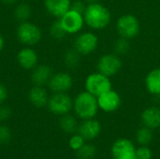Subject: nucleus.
I'll return each mask as SVG.
<instances>
[{
	"instance_id": "f257e3e1",
	"label": "nucleus",
	"mask_w": 160,
	"mask_h": 159,
	"mask_svg": "<svg viewBox=\"0 0 160 159\" xmlns=\"http://www.w3.org/2000/svg\"><path fill=\"white\" fill-rule=\"evenodd\" d=\"M83 18L85 24L94 30L106 28L112 21L110 10L99 2L88 4L83 12Z\"/></svg>"
},
{
	"instance_id": "473e14b6",
	"label": "nucleus",
	"mask_w": 160,
	"mask_h": 159,
	"mask_svg": "<svg viewBox=\"0 0 160 159\" xmlns=\"http://www.w3.org/2000/svg\"><path fill=\"white\" fill-rule=\"evenodd\" d=\"M4 47H5V38H4V37L0 34V52L3 51Z\"/></svg>"
},
{
	"instance_id": "423d86ee",
	"label": "nucleus",
	"mask_w": 160,
	"mask_h": 159,
	"mask_svg": "<svg viewBox=\"0 0 160 159\" xmlns=\"http://www.w3.org/2000/svg\"><path fill=\"white\" fill-rule=\"evenodd\" d=\"M116 30L121 37L132 39L137 37L141 30V24L138 18L133 14L122 15L116 22Z\"/></svg>"
},
{
	"instance_id": "6e6552de",
	"label": "nucleus",
	"mask_w": 160,
	"mask_h": 159,
	"mask_svg": "<svg viewBox=\"0 0 160 159\" xmlns=\"http://www.w3.org/2000/svg\"><path fill=\"white\" fill-rule=\"evenodd\" d=\"M67 33V35H75L80 33V31L83 28L84 18L83 14L73 9H69L67 11L61 18L58 19Z\"/></svg>"
},
{
	"instance_id": "393cba45",
	"label": "nucleus",
	"mask_w": 160,
	"mask_h": 159,
	"mask_svg": "<svg viewBox=\"0 0 160 159\" xmlns=\"http://www.w3.org/2000/svg\"><path fill=\"white\" fill-rule=\"evenodd\" d=\"M129 50H130L129 39L120 37L113 43V51H114V53H116L117 55L126 54L129 52Z\"/></svg>"
},
{
	"instance_id": "2f4dec72",
	"label": "nucleus",
	"mask_w": 160,
	"mask_h": 159,
	"mask_svg": "<svg viewBox=\"0 0 160 159\" xmlns=\"http://www.w3.org/2000/svg\"><path fill=\"white\" fill-rule=\"evenodd\" d=\"M8 90L7 86L0 83V105L5 103V101L8 99Z\"/></svg>"
},
{
	"instance_id": "bb28decb",
	"label": "nucleus",
	"mask_w": 160,
	"mask_h": 159,
	"mask_svg": "<svg viewBox=\"0 0 160 159\" xmlns=\"http://www.w3.org/2000/svg\"><path fill=\"white\" fill-rule=\"evenodd\" d=\"M84 143H85V140L79 133L72 134V136L70 137V139L68 141V145H69L70 149H72L75 152H77Z\"/></svg>"
},
{
	"instance_id": "5701e85b",
	"label": "nucleus",
	"mask_w": 160,
	"mask_h": 159,
	"mask_svg": "<svg viewBox=\"0 0 160 159\" xmlns=\"http://www.w3.org/2000/svg\"><path fill=\"white\" fill-rule=\"evenodd\" d=\"M80 56L81 54L75 49L68 50L64 54V63L68 67L74 68L80 63Z\"/></svg>"
},
{
	"instance_id": "cd10ccee",
	"label": "nucleus",
	"mask_w": 160,
	"mask_h": 159,
	"mask_svg": "<svg viewBox=\"0 0 160 159\" xmlns=\"http://www.w3.org/2000/svg\"><path fill=\"white\" fill-rule=\"evenodd\" d=\"M12 139L10 128L6 125L0 126V144H8Z\"/></svg>"
},
{
	"instance_id": "7c9ffc66",
	"label": "nucleus",
	"mask_w": 160,
	"mask_h": 159,
	"mask_svg": "<svg viewBox=\"0 0 160 159\" xmlns=\"http://www.w3.org/2000/svg\"><path fill=\"white\" fill-rule=\"evenodd\" d=\"M86 6H87V4L83 0H74L71 2L70 9H73L75 11H78V12L83 14V12L86 8Z\"/></svg>"
},
{
	"instance_id": "20e7f679",
	"label": "nucleus",
	"mask_w": 160,
	"mask_h": 159,
	"mask_svg": "<svg viewBox=\"0 0 160 159\" xmlns=\"http://www.w3.org/2000/svg\"><path fill=\"white\" fill-rule=\"evenodd\" d=\"M84 87L85 91L98 97L112 89V82L109 77L98 71L91 73L86 77Z\"/></svg>"
},
{
	"instance_id": "4468645a",
	"label": "nucleus",
	"mask_w": 160,
	"mask_h": 159,
	"mask_svg": "<svg viewBox=\"0 0 160 159\" xmlns=\"http://www.w3.org/2000/svg\"><path fill=\"white\" fill-rule=\"evenodd\" d=\"M101 132V125L95 118L82 120L78 126L77 133H79L85 141H93L99 136Z\"/></svg>"
},
{
	"instance_id": "b1692460",
	"label": "nucleus",
	"mask_w": 160,
	"mask_h": 159,
	"mask_svg": "<svg viewBox=\"0 0 160 159\" xmlns=\"http://www.w3.org/2000/svg\"><path fill=\"white\" fill-rule=\"evenodd\" d=\"M76 153L78 159H93L97 155V149L93 144L84 143Z\"/></svg>"
},
{
	"instance_id": "9d476101",
	"label": "nucleus",
	"mask_w": 160,
	"mask_h": 159,
	"mask_svg": "<svg viewBox=\"0 0 160 159\" xmlns=\"http://www.w3.org/2000/svg\"><path fill=\"white\" fill-rule=\"evenodd\" d=\"M47 85L52 93H68L73 86V79L69 73L60 71L52 74Z\"/></svg>"
},
{
	"instance_id": "39448f33",
	"label": "nucleus",
	"mask_w": 160,
	"mask_h": 159,
	"mask_svg": "<svg viewBox=\"0 0 160 159\" xmlns=\"http://www.w3.org/2000/svg\"><path fill=\"white\" fill-rule=\"evenodd\" d=\"M47 108L52 114L62 116L71 112L73 109V99L68 93H52L49 97Z\"/></svg>"
},
{
	"instance_id": "f704fd0d",
	"label": "nucleus",
	"mask_w": 160,
	"mask_h": 159,
	"mask_svg": "<svg viewBox=\"0 0 160 159\" xmlns=\"http://www.w3.org/2000/svg\"><path fill=\"white\" fill-rule=\"evenodd\" d=\"M83 1H84V2H85V3H86L87 5H88V4H93V3H98V2L99 0H83Z\"/></svg>"
},
{
	"instance_id": "6ab92c4d",
	"label": "nucleus",
	"mask_w": 160,
	"mask_h": 159,
	"mask_svg": "<svg viewBox=\"0 0 160 159\" xmlns=\"http://www.w3.org/2000/svg\"><path fill=\"white\" fill-rule=\"evenodd\" d=\"M144 82L148 93L156 97H160V67L149 71L145 77Z\"/></svg>"
},
{
	"instance_id": "412c9836",
	"label": "nucleus",
	"mask_w": 160,
	"mask_h": 159,
	"mask_svg": "<svg viewBox=\"0 0 160 159\" xmlns=\"http://www.w3.org/2000/svg\"><path fill=\"white\" fill-rule=\"evenodd\" d=\"M31 15H32V8H31V6L27 3H24V2L20 3L19 5L16 6L14 9V17L20 22L29 21Z\"/></svg>"
},
{
	"instance_id": "f3484780",
	"label": "nucleus",
	"mask_w": 160,
	"mask_h": 159,
	"mask_svg": "<svg viewBox=\"0 0 160 159\" xmlns=\"http://www.w3.org/2000/svg\"><path fill=\"white\" fill-rule=\"evenodd\" d=\"M49 95L44 86L34 85L30 88L28 92V100L29 102L36 108H43L47 107V103L49 100Z\"/></svg>"
},
{
	"instance_id": "dca6fc26",
	"label": "nucleus",
	"mask_w": 160,
	"mask_h": 159,
	"mask_svg": "<svg viewBox=\"0 0 160 159\" xmlns=\"http://www.w3.org/2000/svg\"><path fill=\"white\" fill-rule=\"evenodd\" d=\"M52 68L48 65H38L31 73V81L34 85L45 86L52 76Z\"/></svg>"
},
{
	"instance_id": "0eeeda50",
	"label": "nucleus",
	"mask_w": 160,
	"mask_h": 159,
	"mask_svg": "<svg viewBox=\"0 0 160 159\" xmlns=\"http://www.w3.org/2000/svg\"><path fill=\"white\" fill-rule=\"evenodd\" d=\"M123 63L116 53H107L102 55L97 64V69L103 75L111 78L116 75L122 68Z\"/></svg>"
},
{
	"instance_id": "a211bd4d",
	"label": "nucleus",
	"mask_w": 160,
	"mask_h": 159,
	"mask_svg": "<svg viewBox=\"0 0 160 159\" xmlns=\"http://www.w3.org/2000/svg\"><path fill=\"white\" fill-rule=\"evenodd\" d=\"M142 122L143 126L157 129L160 127V108L158 107H148L142 113Z\"/></svg>"
},
{
	"instance_id": "1a4fd4ad",
	"label": "nucleus",
	"mask_w": 160,
	"mask_h": 159,
	"mask_svg": "<svg viewBox=\"0 0 160 159\" xmlns=\"http://www.w3.org/2000/svg\"><path fill=\"white\" fill-rule=\"evenodd\" d=\"M98 46V37L93 32L81 33L74 40V49L81 55H89L97 50Z\"/></svg>"
},
{
	"instance_id": "72a5a7b5",
	"label": "nucleus",
	"mask_w": 160,
	"mask_h": 159,
	"mask_svg": "<svg viewBox=\"0 0 160 159\" xmlns=\"http://www.w3.org/2000/svg\"><path fill=\"white\" fill-rule=\"evenodd\" d=\"M1 1L6 5H12V4H15L18 0H1Z\"/></svg>"
},
{
	"instance_id": "a878e982",
	"label": "nucleus",
	"mask_w": 160,
	"mask_h": 159,
	"mask_svg": "<svg viewBox=\"0 0 160 159\" xmlns=\"http://www.w3.org/2000/svg\"><path fill=\"white\" fill-rule=\"evenodd\" d=\"M50 34L54 39H63L67 36V33L65 32V30L58 19L52 23V25L50 27Z\"/></svg>"
},
{
	"instance_id": "9b49d317",
	"label": "nucleus",
	"mask_w": 160,
	"mask_h": 159,
	"mask_svg": "<svg viewBox=\"0 0 160 159\" xmlns=\"http://www.w3.org/2000/svg\"><path fill=\"white\" fill-rule=\"evenodd\" d=\"M113 159H136V147L128 139H118L112 146Z\"/></svg>"
},
{
	"instance_id": "f8f14e48",
	"label": "nucleus",
	"mask_w": 160,
	"mask_h": 159,
	"mask_svg": "<svg viewBox=\"0 0 160 159\" xmlns=\"http://www.w3.org/2000/svg\"><path fill=\"white\" fill-rule=\"evenodd\" d=\"M98 108L101 111L105 112H113L120 108L122 99L116 91L111 89L110 91L98 97Z\"/></svg>"
},
{
	"instance_id": "7ed1b4c3",
	"label": "nucleus",
	"mask_w": 160,
	"mask_h": 159,
	"mask_svg": "<svg viewBox=\"0 0 160 159\" xmlns=\"http://www.w3.org/2000/svg\"><path fill=\"white\" fill-rule=\"evenodd\" d=\"M16 37L22 45L32 47L41 40L42 31L32 22H21L16 29Z\"/></svg>"
},
{
	"instance_id": "f03ea898",
	"label": "nucleus",
	"mask_w": 160,
	"mask_h": 159,
	"mask_svg": "<svg viewBox=\"0 0 160 159\" xmlns=\"http://www.w3.org/2000/svg\"><path fill=\"white\" fill-rule=\"evenodd\" d=\"M98 109V97L87 91L79 93L73 99L74 112L82 120L95 118Z\"/></svg>"
},
{
	"instance_id": "2eb2a0df",
	"label": "nucleus",
	"mask_w": 160,
	"mask_h": 159,
	"mask_svg": "<svg viewBox=\"0 0 160 159\" xmlns=\"http://www.w3.org/2000/svg\"><path fill=\"white\" fill-rule=\"evenodd\" d=\"M71 2V0H43V6L51 16L59 19L70 9Z\"/></svg>"
},
{
	"instance_id": "c756f323",
	"label": "nucleus",
	"mask_w": 160,
	"mask_h": 159,
	"mask_svg": "<svg viewBox=\"0 0 160 159\" xmlns=\"http://www.w3.org/2000/svg\"><path fill=\"white\" fill-rule=\"evenodd\" d=\"M12 115V110L9 106L2 104L0 105V122H5Z\"/></svg>"
},
{
	"instance_id": "ddd939ff",
	"label": "nucleus",
	"mask_w": 160,
	"mask_h": 159,
	"mask_svg": "<svg viewBox=\"0 0 160 159\" xmlns=\"http://www.w3.org/2000/svg\"><path fill=\"white\" fill-rule=\"evenodd\" d=\"M17 62L22 69L33 70L38 65V54L34 48L25 46L18 52Z\"/></svg>"
},
{
	"instance_id": "4be33fe9",
	"label": "nucleus",
	"mask_w": 160,
	"mask_h": 159,
	"mask_svg": "<svg viewBox=\"0 0 160 159\" xmlns=\"http://www.w3.org/2000/svg\"><path fill=\"white\" fill-rule=\"evenodd\" d=\"M153 129L143 126L142 127L139 128L136 133V141L140 145H148L153 141Z\"/></svg>"
},
{
	"instance_id": "c85d7f7f",
	"label": "nucleus",
	"mask_w": 160,
	"mask_h": 159,
	"mask_svg": "<svg viewBox=\"0 0 160 159\" xmlns=\"http://www.w3.org/2000/svg\"><path fill=\"white\" fill-rule=\"evenodd\" d=\"M153 152L147 145H141L136 149V159H152Z\"/></svg>"
},
{
	"instance_id": "aec40b11",
	"label": "nucleus",
	"mask_w": 160,
	"mask_h": 159,
	"mask_svg": "<svg viewBox=\"0 0 160 159\" xmlns=\"http://www.w3.org/2000/svg\"><path fill=\"white\" fill-rule=\"evenodd\" d=\"M78 123L74 116L68 113L65 115H62L59 120V127L67 134H74L78 130Z\"/></svg>"
}]
</instances>
